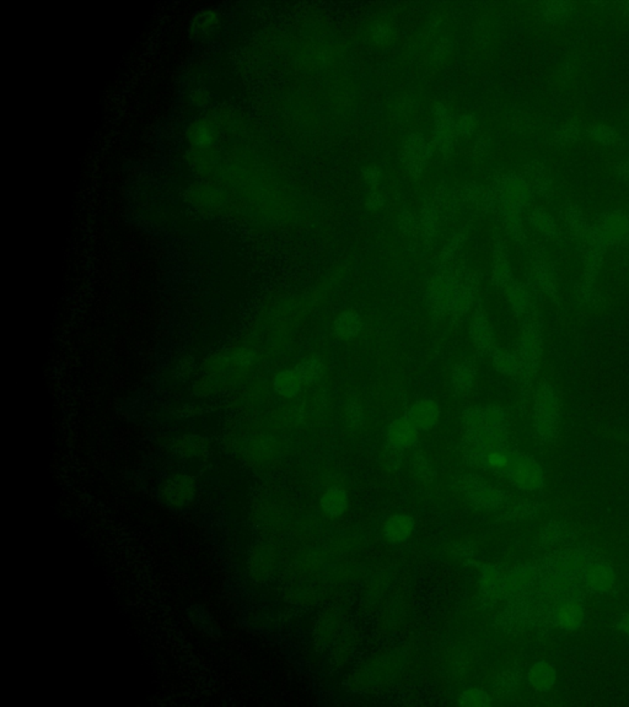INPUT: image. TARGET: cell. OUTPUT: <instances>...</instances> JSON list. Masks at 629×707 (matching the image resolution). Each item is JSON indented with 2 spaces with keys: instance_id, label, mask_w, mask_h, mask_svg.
Masks as SVG:
<instances>
[{
  "instance_id": "6da1fadb",
  "label": "cell",
  "mask_w": 629,
  "mask_h": 707,
  "mask_svg": "<svg viewBox=\"0 0 629 707\" xmlns=\"http://www.w3.org/2000/svg\"><path fill=\"white\" fill-rule=\"evenodd\" d=\"M560 404L557 392L547 381L539 382L534 396V427L537 436L549 442L558 434Z\"/></svg>"
},
{
  "instance_id": "7a4b0ae2",
  "label": "cell",
  "mask_w": 629,
  "mask_h": 707,
  "mask_svg": "<svg viewBox=\"0 0 629 707\" xmlns=\"http://www.w3.org/2000/svg\"><path fill=\"white\" fill-rule=\"evenodd\" d=\"M520 376L530 381L537 373L542 357V338L535 322H525L518 354Z\"/></svg>"
},
{
  "instance_id": "3957f363",
  "label": "cell",
  "mask_w": 629,
  "mask_h": 707,
  "mask_svg": "<svg viewBox=\"0 0 629 707\" xmlns=\"http://www.w3.org/2000/svg\"><path fill=\"white\" fill-rule=\"evenodd\" d=\"M505 473L511 483L523 490L536 492L544 487V469L531 457L511 453V459Z\"/></svg>"
},
{
  "instance_id": "277c9868",
  "label": "cell",
  "mask_w": 629,
  "mask_h": 707,
  "mask_svg": "<svg viewBox=\"0 0 629 707\" xmlns=\"http://www.w3.org/2000/svg\"><path fill=\"white\" fill-rule=\"evenodd\" d=\"M549 619L560 630L575 631L584 624V603L581 602V598H557L551 603Z\"/></svg>"
},
{
  "instance_id": "5b68a950",
  "label": "cell",
  "mask_w": 629,
  "mask_h": 707,
  "mask_svg": "<svg viewBox=\"0 0 629 707\" xmlns=\"http://www.w3.org/2000/svg\"><path fill=\"white\" fill-rule=\"evenodd\" d=\"M581 583L590 592L609 593L616 583L614 567L602 560H593L586 565L581 573Z\"/></svg>"
},
{
  "instance_id": "8992f818",
  "label": "cell",
  "mask_w": 629,
  "mask_h": 707,
  "mask_svg": "<svg viewBox=\"0 0 629 707\" xmlns=\"http://www.w3.org/2000/svg\"><path fill=\"white\" fill-rule=\"evenodd\" d=\"M590 562L591 557L584 550L580 549L563 550L551 560L547 570L558 572L567 576L580 577Z\"/></svg>"
},
{
  "instance_id": "52a82bcc",
  "label": "cell",
  "mask_w": 629,
  "mask_h": 707,
  "mask_svg": "<svg viewBox=\"0 0 629 707\" xmlns=\"http://www.w3.org/2000/svg\"><path fill=\"white\" fill-rule=\"evenodd\" d=\"M465 492L474 504L486 508H497L500 506L504 501V497L498 489H494L489 484H486L483 480L474 479L469 480L467 479Z\"/></svg>"
},
{
  "instance_id": "ba28073f",
  "label": "cell",
  "mask_w": 629,
  "mask_h": 707,
  "mask_svg": "<svg viewBox=\"0 0 629 707\" xmlns=\"http://www.w3.org/2000/svg\"><path fill=\"white\" fill-rule=\"evenodd\" d=\"M414 531V520L409 515L397 513L390 517L385 527L383 533L390 542L403 543L408 541Z\"/></svg>"
},
{
  "instance_id": "9c48e42d",
  "label": "cell",
  "mask_w": 629,
  "mask_h": 707,
  "mask_svg": "<svg viewBox=\"0 0 629 707\" xmlns=\"http://www.w3.org/2000/svg\"><path fill=\"white\" fill-rule=\"evenodd\" d=\"M528 679L535 690L549 692L557 682V672L551 663L539 661L530 668Z\"/></svg>"
},
{
  "instance_id": "30bf717a",
  "label": "cell",
  "mask_w": 629,
  "mask_h": 707,
  "mask_svg": "<svg viewBox=\"0 0 629 707\" xmlns=\"http://www.w3.org/2000/svg\"><path fill=\"white\" fill-rule=\"evenodd\" d=\"M537 578V572L534 567H518L514 571L505 575V593L516 594L529 590L532 586L535 580Z\"/></svg>"
},
{
  "instance_id": "8fae6325",
  "label": "cell",
  "mask_w": 629,
  "mask_h": 707,
  "mask_svg": "<svg viewBox=\"0 0 629 707\" xmlns=\"http://www.w3.org/2000/svg\"><path fill=\"white\" fill-rule=\"evenodd\" d=\"M510 302L513 310L518 317L526 322H534L536 316V307L529 292L523 287H513L510 291Z\"/></svg>"
},
{
  "instance_id": "7c38bea8",
  "label": "cell",
  "mask_w": 629,
  "mask_h": 707,
  "mask_svg": "<svg viewBox=\"0 0 629 707\" xmlns=\"http://www.w3.org/2000/svg\"><path fill=\"white\" fill-rule=\"evenodd\" d=\"M572 531L559 522H549L539 532V544L542 547L553 548L568 542Z\"/></svg>"
},
{
  "instance_id": "4fadbf2b",
  "label": "cell",
  "mask_w": 629,
  "mask_h": 707,
  "mask_svg": "<svg viewBox=\"0 0 629 707\" xmlns=\"http://www.w3.org/2000/svg\"><path fill=\"white\" fill-rule=\"evenodd\" d=\"M167 500L174 505H182L190 500L193 494V482L188 477H177L167 484L165 489Z\"/></svg>"
},
{
  "instance_id": "5bb4252c",
  "label": "cell",
  "mask_w": 629,
  "mask_h": 707,
  "mask_svg": "<svg viewBox=\"0 0 629 707\" xmlns=\"http://www.w3.org/2000/svg\"><path fill=\"white\" fill-rule=\"evenodd\" d=\"M320 505L330 516H341L347 510V494L343 489L332 487L323 494Z\"/></svg>"
},
{
  "instance_id": "9a60e30c",
  "label": "cell",
  "mask_w": 629,
  "mask_h": 707,
  "mask_svg": "<svg viewBox=\"0 0 629 707\" xmlns=\"http://www.w3.org/2000/svg\"><path fill=\"white\" fill-rule=\"evenodd\" d=\"M388 438L391 442V446L395 448L411 446L416 440V432L409 424H402L400 422L391 427L388 432Z\"/></svg>"
},
{
  "instance_id": "2e32d148",
  "label": "cell",
  "mask_w": 629,
  "mask_h": 707,
  "mask_svg": "<svg viewBox=\"0 0 629 707\" xmlns=\"http://www.w3.org/2000/svg\"><path fill=\"white\" fill-rule=\"evenodd\" d=\"M458 704L463 707H488L492 699L487 692L479 687H469L460 695Z\"/></svg>"
},
{
  "instance_id": "e0dca14e",
  "label": "cell",
  "mask_w": 629,
  "mask_h": 707,
  "mask_svg": "<svg viewBox=\"0 0 629 707\" xmlns=\"http://www.w3.org/2000/svg\"><path fill=\"white\" fill-rule=\"evenodd\" d=\"M483 590L490 596H500L505 593V576L495 569L484 570L482 577Z\"/></svg>"
},
{
  "instance_id": "ac0fdd59",
  "label": "cell",
  "mask_w": 629,
  "mask_h": 707,
  "mask_svg": "<svg viewBox=\"0 0 629 707\" xmlns=\"http://www.w3.org/2000/svg\"><path fill=\"white\" fill-rule=\"evenodd\" d=\"M494 362L495 366L498 367L500 372H503L509 376H520V362H518V355H514L505 351H498L494 355Z\"/></svg>"
},
{
  "instance_id": "d6986e66",
  "label": "cell",
  "mask_w": 629,
  "mask_h": 707,
  "mask_svg": "<svg viewBox=\"0 0 629 707\" xmlns=\"http://www.w3.org/2000/svg\"><path fill=\"white\" fill-rule=\"evenodd\" d=\"M336 329H337L338 336H344V338L357 336L358 331H360V320L358 318L355 313L346 312L338 318Z\"/></svg>"
},
{
  "instance_id": "ffe728a7",
  "label": "cell",
  "mask_w": 629,
  "mask_h": 707,
  "mask_svg": "<svg viewBox=\"0 0 629 707\" xmlns=\"http://www.w3.org/2000/svg\"><path fill=\"white\" fill-rule=\"evenodd\" d=\"M297 375L299 380L305 383L316 381L318 377L323 375L321 362H318V360H307L302 362L297 367Z\"/></svg>"
},
{
  "instance_id": "44dd1931",
  "label": "cell",
  "mask_w": 629,
  "mask_h": 707,
  "mask_svg": "<svg viewBox=\"0 0 629 707\" xmlns=\"http://www.w3.org/2000/svg\"><path fill=\"white\" fill-rule=\"evenodd\" d=\"M474 327L476 343H479V345L483 346V348H489L492 345V336L489 331L488 322L486 321V318L481 316L476 317Z\"/></svg>"
},
{
  "instance_id": "7402d4cb",
  "label": "cell",
  "mask_w": 629,
  "mask_h": 707,
  "mask_svg": "<svg viewBox=\"0 0 629 707\" xmlns=\"http://www.w3.org/2000/svg\"><path fill=\"white\" fill-rule=\"evenodd\" d=\"M472 377L474 375L468 370V367H458L456 371L453 372L455 386L458 387V390H468L472 385Z\"/></svg>"
},
{
  "instance_id": "603a6c76",
  "label": "cell",
  "mask_w": 629,
  "mask_h": 707,
  "mask_svg": "<svg viewBox=\"0 0 629 707\" xmlns=\"http://www.w3.org/2000/svg\"><path fill=\"white\" fill-rule=\"evenodd\" d=\"M516 685H518V678L515 677L514 674L508 673L505 677L499 679L498 690L510 692L513 689H515Z\"/></svg>"
},
{
  "instance_id": "cb8c5ba5",
  "label": "cell",
  "mask_w": 629,
  "mask_h": 707,
  "mask_svg": "<svg viewBox=\"0 0 629 707\" xmlns=\"http://www.w3.org/2000/svg\"><path fill=\"white\" fill-rule=\"evenodd\" d=\"M202 451V442L197 441H188L187 438L186 442H183V448H182V452H185L187 456H191V455H198L199 452Z\"/></svg>"
},
{
  "instance_id": "d4e9b609",
  "label": "cell",
  "mask_w": 629,
  "mask_h": 707,
  "mask_svg": "<svg viewBox=\"0 0 629 707\" xmlns=\"http://www.w3.org/2000/svg\"><path fill=\"white\" fill-rule=\"evenodd\" d=\"M619 627L621 631L626 634L627 636L629 637V613L624 614L623 617H621V620L619 622Z\"/></svg>"
}]
</instances>
